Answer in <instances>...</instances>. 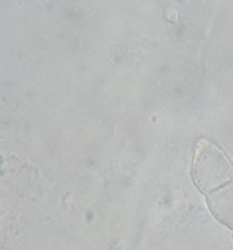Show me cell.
Segmentation results:
<instances>
[{
  "mask_svg": "<svg viewBox=\"0 0 233 250\" xmlns=\"http://www.w3.org/2000/svg\"><path fill=\"white\" fill-rule=\"evenodd\" d=\"M192 177L211 212L233 230V163L217 145L202 139L194 145Z\"/></svg>",
  "mask_w": 233,
  "mask_h": 250,
  "instance_id": "obj_1",
  "label": "cell"
}]
</instances>
